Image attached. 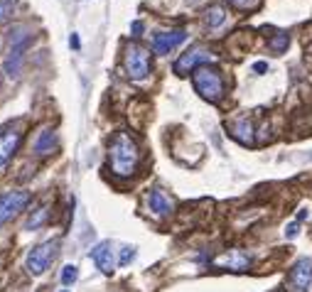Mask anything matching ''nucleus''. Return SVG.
I'll list each match as a JSON object with an SVG mask.
<instances>
[{"instance_id": "14", "label": "nucleus", "mask_w": 312, "mask_h": 292, "mask_svg": "<svg viewBox=\"0 0 312 292\" xmlns=\"http://www.w3.org/2000/svg\"><path fill=\"white\" fill-rule=\"evenodd\" d=\"M148 207H150V211L155 216H170L172 214V201L167 199V194L162 189H153L148 194Z\"/></svg>"}, {"instance_id": "26", "label": "nucleus", "mask_w": 312, "mask_h": 292, "mask_svg": "<svg viewBox=\"0 0 312 292\" xmlns=\"http://www.w3.org/2000/svg\"><path fill=\"white\" fill-rule=\"evenodd\" d=\"M69 44H71V49H79V47H81V42H79V35H71V37H69Z\"/></svg>"}, {"instance_id": "4", "label": "nucleus", "mask_w": 312, "mask_h": 292, "mask_svg": "<svg viewBox=\"0 0 312 292\" xmlns=\"http://www.w3.org/2000/svg\"><path fill=\"white\" fill-rule=\"evenodd\" d=\"M123 64H126L128 76L140 81L150 74V52L140 44H128L126 54H123Z\"/></svg>"}, {"instance_id": "11", "label": "nucleus", "mask_w": 312, "mask_h": 292, "mask_svg": "<svg viewBox=\"0 0 312 292\" xmlns=\"http://www.w3.org/2000/svg\"><path fill=\"white\" fill-rule=\"evenodd\" d=\"M248 265H251V255H246L239 248H231L224 255L214 258V268H226V270H234V273H241Z\"/></svg>"}, {"instance_id": "8", "label": "nucleus", "mask_w": 312, "mask_h": 292, "mask_svg": "<svg viewBox=\"0 0 312 292\" xmlns=\"http://www.w3.org/2000/svg\"><path fill=\"white\" fill-rule=\"evenodd\" d=\"M20 142H22V130H20V128L5 125V128L0 130V167L8 165V160L17 153Z\"/></svg>"}, {"instance_id": "2", "label": "nucleus", "mask_w": 312, "mask_h": 292, "mask_svg": "<svg viewBox=\"0 0 312 292\" xmlns=\"http://www.w3.org/2000/svg\"><path fill=\"white\" fill-rule=\"evenodd\" d=\"M192 83H194V91L209 103H216L224 96V79H221V71L216 67H209V64L199 67L192 74Z\"/></svg>"}, {"instance_id": "12", "label": "nucleus", "mask_w": 312, "mask_h": 292, "mask_svg": "<svg viewBox=\"0 0 312 292\" xmlns=\"http://www.w3.org/2000/svg\"><path fill=\"white\" fill-rule=\"evenodd\" d=\"M91 260L96 263L103 275H111L116 270V258H114V246H111V241H101L96 248L91 250Z\"/></svg>"}, {"instance_id": "6", "label": "nucleus", "mask_w": 312, "mask_h": 292, "mask_svg": "<svg viewBox=\"0 0 312 292\" xmlns=\"http://www.w3.org/2000/svg\"><path fill=\"white\" fill-rule=\"evenodd\" d=\"M212 52L207 49V47H202V44H197V47H192V49H187L185 54H180V59L175 62V74L177 76H187V74H194V71L199 69V67H204L207 62H212Z\"/></svg>"}, {"instance_id": "22", "label": "nucleus", "mask_w": 312, "mask_h": 292, "mask_svg": "<svg viewBox=\"0 0 312 292\" xmlns=\"http://www.w3.org/2000/svg\"><path fill=\"white\" fill-rule=\"evenodd\" d=\"M234 8H241V10H248V8H256L258 0H229Z\"/></svg>"}, {"instance_id": "24", "label": "nucleus", "mask_w": 312, "mask_h": 292, "mask_svg": "<svg viewBox=\"0 0 312 292\" xmlns=\"http://www.w3.org/2000/svg\"><path fill=\"white\" fill-rule=\"evenodd\" d=\"M253 71H256V74H266V71H268V64H266V62H256Z\"/></svg>"}, {"instance_id": "17", "label": "nucleus", "mask_w": 312, "mask_h": 292, "mask_svg": "<svg viewBox=\"0 0 312 292\" xmlns=\"http://www.w3.org/2000/svg\"><path fill=\"white\" fill-rule=\"evenodd\" d=\"M47 216H49V211H47V207H40L37 211H35V216H30L27 221V228L30 231H35V228H40L44 221H47Z\"/></svg>"}, {"instance_id": "21", "label": "nucleus", "mask_w": 312, "mask_h": 292, "mask_svg": "<svg viewBox=\"0 0 312 292\" xmlns=\"http://www.w3.org/2000/svg\"><path fill=\"white\" fill-rule=\"evenodd\" d=\"M133 258H135V248H133V246H126V248L121 250V255H118V265H128Z\"/></svg>"}, {"instance_id": "25", "label": "nucleus", "mask_w": 312, "mask_h": 292, "mask_svg": "<svg viewBox=\"0 0 312 292\" xmlns=\"http://www.w3.org/2000/svg\"><path fill=\"white\" fill-rule=\"evenodd\" d=\"M130 30H133V37H140V32H143V22H138V20H135V22L130 25Z\"/></svg>"}, {"instance_id": "7", "label": "nucleus", "mask_w": 312, "mask_h": 292, "mask_svg": "<svg viewBox=\"0 0 312 292\" xmlns=\"http://www.w3.org/2000/svg\"><path fill=\"white\" fill-rule=\"evenodd\" d=\"M30 194L22 189H15V192H3L0 194V226L5 221H10L13 216H17L22 209L27 207Z\"/></svg>"}, {"instance_id": "23", "label": "nucleus", "mask_w": 312, "mask_h": 292, "mask_svg": "<svg viewBox=\"0 0 312 292\" xmlns=\"http://www.w3.org/2000/svg\"><path fill=\"white\" fill-rule=\"evenodd\" d=\"M298 223L293 221V223H288V228H285V238H295V233H298Z\"/></svg>"}, {"instance_id": "5", "label": "nucleus", "mask_w": 312, "mask_h": 292, "mask_svg": "<svg viewBox=\"0 0 312 292\" xmlns=\"http://www.w3.org/2000/svg\"><path fill=\"white\" fill-rule=\"evenodd\" d=\"M57 253H59V241H44V243H40L37 248L30 250V253H27V270H30V275H42L44 270L54 263Z\"/></svg>"}, {"instance_id": "16", "label": "nucleus", "mask_w": 312, "mask_h": 292, "mask_svg": "<svg viewBox=\"0 0 312 292\" xmlns=\"http://www.w3.org/2000/svg\"><path fill=\"white\" fill-rule=\"evenodd\" d=\"M204 20H207L209 27H219V25H224V20H226V10H224L221 5H212V8H207Z\"/></svg>"}, {"instance_id": "20", "label": "nucleus", "mask_w": 312, "mask_h": 292, "mask_svg": "<svg viewBox=\"0 0 312 292\" xmlns=\"http://www.w3.org/2000/svg\"><path fill=\"white\" fill-rule=\"evenodd\" d=\"M13 8H15V0H0V25L10 20V15H13Z\"/></svg>"}, {"instance_id": "1", "label": "nucleus", "mask_w": 312, "mask_h": 292, "mask_svg": "<svg viewBox=\"0 0 312 292\" xmlns=\"http://www.w3.org/2000/svg\"><path fill=\"white\" fill-rule=\"evenodd\" d=\"M140 162V150H138V142L130 138V133L126 130H118L111 145H108V167L116 177H133L135 169Z\"/></svg>"}, {"instance_id": "10", "label": "nucleus", "mask_w": 312, "mask_h": 292, "mask_svg": "<svg viewBox=\"0 0 312 292\" xmlns=\"http://www.w3.org/2000/svg\"><path fill=\"white\" fill-rule=\"evenodd\" d=\"M187 40L185 30H172V32H157L153 37V52L155 54H170L175 47H180Z\"/></svg>"}, {"instance_id": "3", "label": "nucleus", "mask_w": 312, "mask_h": 292, "mask_svg": "<svg viewBox=\"0 0 312 292\" xmlns=\"http://www.w3.org/2000/svg\"><path fill=\"white\" fill-rule=\"evenodd\" d=\"M32 40H35V35H32L25 25H15V27L10 30V54L5 59V74H8V76H17L22 54L27 52V47L32 44Z\"/></svg>"}, {"instance_id": "19", "label": "nucleus", "mask_w": 312, "mask_h": 292, "mask_svg": "<svg viewBox=\"0 0 312 292\" xmlns=\"http://www.w3.org/2000/svg\"><path fill=\"white\" fill-rule=\"evenodd\" d=\"M288 44H290V37H288L285 32L275 35V37H273V40L268 42V47L273 49V52H285V49H288Z\"/></svg>"}, {"instance_id": "18", "label": "nucleus", "mask_w": 312, "mask_h": 292, "mask_svg": "<svg viewBox=\"0 0 312 292\" xmlns=\"http://www.w3.org/2000/svg\"><path fill=\"white\" fill-rule=\"evenodd\" d=\"M76 278H79V268L76 265H64V270H62V285L69 287V285L76 282Z\"/></svg>"}, {"instance_id": "13", "label": "nucleus", "mask_w": 312, "mask_h": 292, "mask_svg": "<svg viewBox=\"0 0 312 292\" xmlns=\"http://www.w3.org/2000/svg\"><path fill=\"white\" fill-rule=\"evenodd\" d=\"M229 133H231V138L243 142V145H253L256 142L253 140V125H251V121H248L246 115L229 125Z\"/></svg>"}, {"instance_id": "9", "label": "nucleus", "mask_w": 312, "mask_h": 292, "mask_svg": "<svg viewBox=\"0 0 312 292\" xmlns=\"http://www.w3.org/2000/svg\"><path fill=\"white\" fill-rule=\"evenodd\" d=\"M312 282V258H300L290 270V287L293 292H307Z\"/></svg>"}, {"instance_id": "15", "label": "nucleus", "mask_w": 312, "mask_h": 292, "mask_svg": "<svg viewBox=\"0 0 312 292\" xmlns=\"http://www.w3.org/2000/svg\"><path fill=\"white\" fill-rule=\"evenodd\" d=\"M54 150H57V133L52 128H42L35 140V153L44 157V155H52Z\"/></svg>"}, {"instance_id": "27", "label": "nucleus", "mask_w": 312, "mask_h": 292, "mask_svg": "<svg viewBox=\"0 0 312 292\" xmlns=\"http://www.w3.org/2000/svg\"><path fill=\"white\" fill-rule=\"evenodd\" d=\"M59 292H71V290H59Z\"/></svg>"}, {"instance_id": "28", "label": "nucleus", "mask_w": 312, "mask_h": 292, "mask_svg": "<svg viewBox=\"0 0 312 292\" xmlns=\"http://www.w3.org/2000/svg\"><path fill=\"white\" fill-rule=\"evenodd\" d=\"M278 292H283V290H278Z\"/></svg>"}]
</instances>
